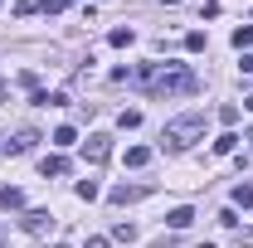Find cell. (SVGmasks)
Returning a JSON list of instances; mask_svg holds the SVG:
<instances>
[{
	"label": "cell",
	"instance_id": "6da1fadb",
	"mask_svg": "<svg viewBox=\"0 0 253 248\" xmlns=\"http://www.w3.org/2000/svg\"><path fill=\"white\" fill-rule=\"evenodd\" d=\"M131 83L146 93H195V73L185 63H141L131 73Z\"/></svg>",
	"mask_w": 253,
	"mask_h": 248
},
{
	"label": "cell",
	"instance_id": "7a4b0ae2",
	"mask_svg": "<svg viewBox=\"0 0 253 248\" xmlns=\"http://www.w3.org/2000/svg\"><path fill=\"white\" fill-rule=\"evenodd\" d=\"M195 141H205V112H185V117H175V122H166V146H195Z\"/></svg>",
	"mask_w": 253,
	"mask_h": 248
},
{
	"label": "cell",
	"instance_id": "3957f363",
	"mask_svg": "<svg viewBox=\"0 0 253 248\" xmlns=\"http://www.w3.org/2000/svg\"><path fill=\"white\" fill-rule=\"evenodd\" d=\"M20 224H25V234H34V239H44V234H54V229H59V219L49 214V209H30Z\"/></svg>",
	"mask_w": 253,
	"mask_h": 248
},
{
	"label": "cell",
	"instance_id": "277c9868",
	"mask_svg": "<svg viewBox=\"0 0 253 248\" xmlns=\"http://www.w3.org/2000/svg\"><path fill=\"white\" fill-rule=\"evenodd\" d=\"M83 156H88L93 165H102V161L112 156V136H107V131H93V136L83 141Z\"/></svg>",
	"mask_w": 253,
	"mask_h": 248
},
{
	"label": "cell",
	"instance_id": "5b68a950",
	"mask_svg": "<svg viewBox=\"0 0 253 248\" xmlns=\"http://www.w3.org/2000/svg\"><path fill=\"white\" fill-rule=\"evenodd\" d=\"M34 141H39V131H15V136L5 141V151H10V156H25V151L34 146Z\"/></svg>",
	"mask_w": 253,
	"mask_h": 248
},
{
	"label": "cell",
	"instance_id": "8992f818",
	"mask_svg": "<svg viewBox=\"0 0 253 248\" xmlns=\"http://www.w3.org/2000/svg\"><path fill=\"white\" fill-rule=\"evenodd\" d=\"M141 195H146L141 185H112V190H107V200H112V205H131V200H141Z\"/></svg>",
	"mask_w": 253,
	"mask_h": 248
},
{
	"label": "cell",
	"instance_id": "52a82bcc",
	"mask_svg": "<svg viewBox=\"0 0 253 248\" xmlns=\"http://www.w3.org/2000/svg\"><path fill=\"white\" fill-rule=\"evenodd\" d=\"M0 209H5V214H10V209H25V190L0 185Z\"/></svg>",
	"mask_w": 253,
	"mask_h": 248
},
{
	"label": "cell",
	"instance_id": "ba28073f",
	"mask_svg": "<svg viewBox=\"0 0 253 248\" xmlns=\"http://www.w3.org/2000/svg\"><path fill=\"white\" fill-rule=\"evenodd\" d=\"M166 224H170V229H190V224H195V209L180 205V209H170V214H166Z\"/></svg>",
	"mask_w": 253,
	"mask_h": 248
},
{
	"label": "cell",
	"instance_id": "9c48e42d",
	"mask_svg": "<svg viewBox=\"0 0 253 248\" xmlns=\"http://www.w3.org/2000/svg\"><path fill=\"white\" fill-rule=\"evenodd\" d=\"M131 39H136V30H131V25H117V30L107 34V44H112V49H126Z\"/></svg>",
	"mask_w": 253,
	"mask_h": 248
},
{
	"label": "cell",
	"instance_id": "30bf717a",
	"mask_svg": "<svg viewBox=\"0 0 253 248\" xmlns=\"http://www.w3.org/2000/svg\"><path fill=\"white\" fill-rule=\"evenodd\" d=\"M146 161H151V146H126V165L131 170H141Z\"/></svg>",
	"mask_w": 253,
	"mask_h": 248
},
{
	"label": "cell",
	"instance_id": "8fae6325",
	"mask_svg": "<svg viewBox=\"0 0 253 248\" xmlns=\"http://www.w3.org/2000/svg\"><path fill=\"white\" fill-rule=\"evenodd\" d=\"M34 102H39V107H68V93H44V88H39Z\"/></svg>",
	"mask_w": 253,
	"mask_h": 248
},
{
	"label": "cell",
	"instance_id": "7c38bea8",
	"mask_svg": "<svg viewBox=\"0 0 253 248\" xmlns=\"http://www.w3.org/2000/svg\"><path fill=\"white\" fill-rule=\"evenodd\" d=\"M39 170H44V175H63V170H68V161H63V156H44V161H39Z\"/></svg>",
	"mask_w": 253,
	"mask_h": 248
},
{
	"label": "cell",
	"instance_id": "4fadbf2b",
	"mask_svg": "<svg viewBox=\"0 0 253 248\" xmlns=\"http://www.w3.org/2000/svg\"><path fill=\"white\" fill-rule=\"evenodd\" d=\"M239 151V136H234V131H224L219 141H214V156H234Z\"/></svg>",
	"mask_w": 253,
	"mask_h": 248
},
{
	"label": "cell",
	"instance_id": "5bb4252c",
	"mask_svg": "<svg viewBox=\"0 0 253 248\" xmlns=\"http://www.w3.org/2000/svg\"><path fill=\"white\" fill-rule=\"evenodd\" d=\"M234 205L239 209H253V185H234Z\"/></svg>",
	"mask_w": 253,
	"mask_h": 248
},
{
	"label": "cell",
	"instance_id": "9a60e30c",
	"mask_svg": "<svg viewBox=\"0 0 253 248\" xmlns=\"http://www.w3.org/2000/svg\"><path fill=\"white\" fill-rule=\"evenodd\" d=\"M234 49H253V25H239L234 30Z\"/></svg>",
	"mask_w": 253,
	"mask_h": 248
},
{
	"label": "cell",
	"instance_id": "2e32d148",
	"mask_svg": "<svg viewBox=\"0 0 253 248\" xmlns=\"http://www.w3.org/2000/svg\"><path fill=\"white\" fill-rule=\"evenodd\" d=\"M73 190H78V200H97V195H102V190H97V180H78Z\"/></svg>",
	"mask_w": 253,
	"mask_h": 248
},
{
	"label": "cell",
	"instance_id": "e0dca14e",
	"mask_svg": "<svg viewBox=\"0 0 253 248\" xmlns=\"http://www.w3.org/2000/svg\"><path fill=\"white\" fill-rule=\"evenodd\" d=\"M73 0H39V15H59V10H68Z\"/></svg>",
	"mask_w": 253,
	"mask_h": 248
},
{
	"label": "cell",
	"instance_id": "ac0fdd59",
	"mask_svg": "<svg viewBox=\"0 0 253 248\" xmlns=\"http://www.w3.org/2000/svg\"><path fill=\"white\" fill-rule=\"evenodd\" d=\"M73 141H78V131H73V126H59V131H54V146H73Z\"/></svg>",
	"mask_w": 253,
	"mask_h": 248
},
{
	"label": "cell",
	"instance_id": "d6986e66",
	"mask_svg": "<svg viewBox=\"0 0 253 248\" xmlns=\"http://www.w3.org/2000/svg\"><path fill=\"white\" fill-rule=\"evenodd\" d=\"M185 49H190V54H200V49H205V30H190L185 34Z\"/></svg>",
	"mask_w": 253,
	"mask_h": 248
},
{
	"label": "cell",
	"instance_id": "ffe728a7",
	"mask_svg": "<svg viewBox=\"0 0 253 248\" xmlns=\"http://www.w3.org/2000/svg\"><path fill=\"white\" fill-rule=\"evenodd\" d=\"M117 122H122V131H131V126H141V112H136V107H126Z\"/></svg>",
	"mask_w": 253,
	"mask_h": 248
},
{
	"label": "cell",
	"instance_id": "44dd1931",
	"mask_svg": "<svg viewBox=\"0 0 253 248\" xmlns=\"http://www.w3.org/2000/svg\"><path fill=\"white\" fill-rule=\"evenodd\" d=\"M112 239H122V244H131V239H136V224H117V229H112Z\"/></svg>",
	"mask_w": 253,
	"mask_h": 248
},
{
	"label": "cell",
	"instance_id": "7402d4cb",
	"mask_svg": "<svg viewBox=\"0 0 253 248\" xmlns=\"http://www.w3.org/2000/svg\"><path fill=\"white\" fill-rule=\"evenodd\" d=\"M219 122H224V126H234V122H239V107H234V102H229V107H219Z\"/></svg>",
	"mask_w": 253,
	"mask_h": 248
},
{
	"label": "cell",
	"instance_id": "603a6c76",
	"mask_svg": "<svg viewBox=\"0 0 253 248\" xmlns=\"http://www.w3.org/2000/svg\"><path fill=\"white\" fill-rule=\"evenodd\" d=\"M239 68H244V73H253V49L244 54V63H239Z\"/></svg>",
	"mask_w": 253,
	"mask_h": 248
},
{
	"label": "cell",
	"instance_id": "cb8c5ba5",
	"mask_svg": "<svg viewBox=\"0 0 253 248\" xmlns=\"http://www.w3.org/2000/svg\"><path fill=\"white\" fill-rule=\"evenodd\" d=\"M83 248H107V239H88V244H83Z\"/></svg>",
	"mask_w": 253,
	"mask_h": 248
},
{
	"label": "cell",
	"instance_id": "d4e9b609",
	"mask_svg": "<svg viewBox=\"0 0 253 248\" xmlns=\"http://www.w3.org/2000/svg\"><path fill=\"white\" fill-rule=\"evenodd\" d=\"M244 107H249V112H253V93H249V97H244Z\"/></svg>",
	"mask_w": 253,
	"mask_h": 248
},
{
	"label": "cell",
	"instance_id": "484cf974",
	"mask_svg": "<svg viewBox=\"0 0 253 248\" xmlns=\"http://www.w3.org/2000/svg\"><path fill=\"white\" fill-rule=\"evenodd\" d=\"M161 5H180V0H161Z\"/></svg>",
	"mask_w": 253,
	"mask_h": 248
},
{
	"label": "cell",
	"instance_id": "4316f807",
	"mask_svg": "<svg viewBox=\"0 0 253 248\" xmlns=\"http://www.w3.org/2000/svg\"><path fill=\"white\" fill-rule=\"evenodd\" d=\"M249 141H253V131H249Z\"/></svg>",
	"mask_w": 253,
	"mask_h": 248
},
{
	"label": "cell",
	"instance_id": "83f0119b",
	"mask_svg": "<svg viewBox=\"0 0 253 248\" xmlns=\"http://www.w3.org/2000/svg\"><path fill=\"white\" fill-rule=\"evenodd\" d=\"M0 5H5V0H0Z\"/></svg>",
	"mask_w": 253,
	"mask_h": 248
},
{
	"label": "cell",
	"instance_id": "f1b7e54d",
	"mask_svg": "<svg viewBox=\"0 0 253 248\" xmlns=\"http://www.w3.org/2000/svg\"><path fill=\"white\" fill-rule=\"evenodd\" d=\"M0 97H5V93H0Z\"/></svg>",
	"mask_w": 253,
	"mask_h": 248
}]
</instances>
